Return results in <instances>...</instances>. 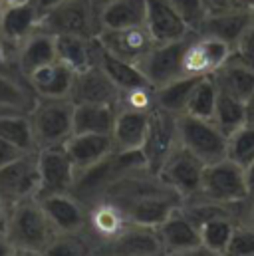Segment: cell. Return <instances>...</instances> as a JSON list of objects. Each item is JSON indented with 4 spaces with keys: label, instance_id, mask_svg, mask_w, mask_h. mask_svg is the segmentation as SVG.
<instances>
[{
    "label": "cell",
    "instance_id": "83f0119b",
    "mask_svg": "<svg viewBox=\"0 0 254 256\" xmlns=\"http://www.w3.org/2000/svg\"><path fill=\"white\" fill-rule=\"evenodd\" d=\"M96 64L100 66L106 72V76L116 84V88L120 90V94L127 92V90H133V88L151 86L139 66L129 64L126 60L110 54L98 42H96Z\"/></svg>",
    "mask_w": 254,
    "mask_h": 256
},
{
    "label": "cell",
    "instance_id": "816d5d0a",
    "mask_svg": "<svg viewBox=\"0 0 254 256\" xmlns=\"http://www.w3.org/2000/svg\"><path fill=\"white\" fill-rule=\"evenodd\" d=\"M2 2H4V0H0V4H2Z\"/></svg>",
    "mask_w": 254,
    "mask_h": 256
},
{
    "label": "cell",
    "instance_id": "f1b7e54d",
    "mask_svg": "<svg viewBox=\"0 0 254 256\" xmlns=\"http://www.w3.org/2000/svg\"><path fill=\"white\" fill-rule=\"evenodd\" d=\"M56 58L70 66L74 72H82L96 64V36L82 34H58L56 36Z\"/></svg>",
    "mask_w": 254,
    "mask_h": 256
},
{
    "label": "cell",
    "instance_id": "7dc6e473",
    "mask_svg": "<svg viewBox=\"0 0 254 256\" xmlns=\"http://www.w3.org/2000/svg\"><path fill=\"white\" fill-rule=\"evenodd\" d=\"M6 254H14V250H12L10 242L6 240V236H4V232L0 228V256H6Z\"/></svg>",
    "mask_w": 254,
    "mask_h": 256
},
{
    "label": "cell",
    "instance_id": "ab89813d",
    "mask_svg": "<svg viewBox=\"0 0 254 256\" xmlns=\"http://www.w3.org/2000/svg\"><path fill=\"white\" fill-rule=\"evenodd\" d=\"M202 6L206 14H220V12H228L234 8H244L240 6L238 0H202Z\"/></svg>",
    "mask_w": 254,
    "mask_h": 256
},
{
    "label": "cell",
    "instance_id": "4dcf8cb0",
    "mask_svg": "<svg viewBox=\"0 0 254 256\" xmlns=\"http://www.w3.org/2000/svg\"><path fill=\"white\" fill-rule=\"evenodd\" d=\"M196 82H198V78L181 76L177 80H171V82L155 88V108H159L163 112H169L173 116L185 114L189 96Z\"/></svg>",
    "mask_w": 254,
    "mask_h": 256
},
{
    "label": "cell",
    "instance_id": "ee69618b",
    "mask_svg": "<svg viewBox=\"0 0 254 256\" xmlns=\"http://www.w3.org/2000/svg\"><path fill=\"white\" fill-rule=\"evenodd\" d=\"M244 179H246V191L248 198H254V161L244 167Z\"/></svg>",
    "mask_w": 254,
    "mask_h": 256
},
{
    "label": "cell",
    "instance_id": "7402d4cb",
    "mask_svg": "<svg viewBox=\"0 0 254 256\" xmlns=\"http://www.w3.org/2000/svg\"><path fill=\"white\" fill-rule=\"evenodd\" d=\"M252 20V8H234V10L220 12V14H206L194 32L218 38V40L226 42L230 48H234V44L238 42V38L242 36V32L248 28V24Z\"/></svg>",
    "mask_w": 254,
    "mask_h": 256
},
{
    "label": "cell",
    "instance_id": "ba28073f",
    "mask_svg": "<svg viewBox=\"0 0 254 256\" xmlns=\"http://www.w3.org/2000/svg\"><path fill=\"white\" fill-rule=\"evenodd\" d=\"M232 54V48L212 36L192 32L183 50V76H212Z\"/></svg>",
    "mask_w": 254,
    "mask_h": 256
},
{
    "label": "cell",
    "instance_id": "ac0fdd59",
    "mask_svg": "<svg viewBox=\"0 0 254 256\" xmlns=\"http://www.w3.org/2000/svg\"><path fill=\"white\" fill-rule=\"evenodd\" d=\"M70 100L74 104H110L120 106V90L98 64L76 72Z\"/></svg>",
    "mask_w": 254,
    "mask_h": 256
},
{
    "label": "cell",
    "instance_id": "7c38bea8",
    "mask_svg": "<svg viewBox=\"0 0 254 256\" xmlns=\"http://www.w3.org/2000/svg\"><path fill=\"white\" fill-rule=\"evenodd\" d=\"M46 216L58 234H84L88 224V204L74 192H48L38 196Z\"/></svg>",
    "mask_w": 254,
    "mask_h": 256
},
{
    "label": "cell",
    "instance_id": "8fae6325",
    "mask_svg": "<svg viewBox=\"0 0 254 256\" xmlns=\"http://www.w3.org/2000/svg\"><path fill=\"white\" fill-rule=\"evenodd\" d=\"M36 163H38V173H40V194L74 191V185L78 181V171L64 143L38 149Z\"/></svg>",
    "mask_w": 254,
    "mask_h": 256
},
{
    "label": "cell",
    "instance_id": "484cf974",
    "mask_svg": "<svg viewBox=\"0 0 254 256\" xmlns=\"http://www.w3.org/2000/svg\"><path fill=\"white\" fill-rule=\"evenodd\" d=\"M212 80L220 92L242 102H246L254 92V68L242 62L238 56H234V52L212 74Z\"/></svg>",
    "mask_w": 254,
    "mask_h": 256
},
{
    "label": "cell",
    "instance_id": "e575fe53",
    "mask_svg": "<svg viewBox=\"0 0 254 256\" xmlns=\"http://www.w3.org/2000/svg\"><path fill=\"white\" fill-rule=\"evenodd\" d=\"M216 96H218V88H216L212 76L198 78V82L194 84V88L190 92L185 114L194 116V118H202V120H212L214 106H216Z\"/></svg>",
    "mask_w": 254,
    "mask_h": 256
},
{
    "label": "cell",
    "instance_id": "d4e9b609",
    "mask_svg": "<svg viewBox=\"0 0 254 256\" xmlns=\"http://www.w3.org/2000/svg\"><path fill=\"white\" fill-rule=\"evenodd\" d=\"M36 94L16 70H0V114H30Z\"/></svg>",
    "mask_w": 254,
    "mask_h": 256
},
{
    "label": "cell",
    "instance_id": "74e56055",
    "mask_svg": "<svg viewBox=\"0 0 254 256\" xmlns=\"http://www.w3.org/2000/svg\"><path fill=\"white\" fill-rule=\"evenodd\" d=\"M169 2H171V6L177 10V14L185 20V24L189 26L192 32L200 26V22L206 16L202 0H169Z\"/></svg>",
    "mask_w": 254,
    "mask_h": 256
},
{
    "label": "cell",
    "instance_id": "e0dca14e",
    "mask_svg": "<svg viewBox=\"0 0 254 256\" xmlns=\"http://www.w3.org/2000/svg\"><path fill=\"white\" fill-rule=\"evenodd\" d=\"M145 30L149 32L155 44H167L175 40H183L190 30L185 20L177 14L169 0H145Z\"/></svg>",
    "mask_w": 254,
    "mask_h": 256
},
{
    "label": "cell",
    "instance_id": "5bb4252c",
    "mask_svg": "<svg viewBox=\"0 0 254 256\" xmlns=\"http://www.w3.org/2000/svg\"><path fill=\"white\" fill-rule=\"evenodd\" d=\"M96 42L110 54L135 66L141 64L143 58L149 54V50L155 46L149 32L145 30V26L100 30L96 34Z\"/></svg>",
    "mask_w": 254,
    "mask_h": 256
},
{
    "label": "cell",
    "instance_id": "f5cc1de1",
    "mask_svg": "<svg viewBox=\"0 0 254 256\" xmlns=\"http://www.w3.org/2000/svg\"><path fill=\"white\" fill-rule=\"evenodd\" d=\"M252 10H254V6H252Z\"/></svg>",
    "mask_w": 254,
    "mask_h": 256
},
{
    "label": "cell",
    "instance_id": "5b68a950",
    "mask_svg": "<svg viewBox=\"0 0 254 256\" xmlns=\"http://www.w3.org/2000/svg\"><path fill=\"white\" fill-rule=\"evenodd\" d=\"M179 143L194 153L204 165L226 157V135L212 120L181 114L177 116Z\"/></svg>",
    "mask_w": 254,
    "mask_h": 256
},
{
    "label": "cell",
    "instance_id": "44dd1931",
    "mask_svg": "<svg viewBox=\"0 0 254 256\" xmlns=\"http://www.w3.org/2000/svg\"><path fill=\"white\" fill-rule=\"evenodd\" d=\"M14 68L18 74L28 76L32 70L50 64L56 58V34L36 28L14 48Z\"/></svg>",
    "mask_w": 254,
    "mask_h": 256
},
{
    "label": "cell",
    "instance_id": "d6986e66",
    "mask_svg": "<svg viewBox=\"0 0 254 256\" xmlns=\"http://www.w3.org/2000/svg\"><path fill=\"white\" fill-rule=\"evenodd\" d=\"M64 147L78 175L92 169L94 165H98L116 151L112 135H104V133H72L64 141Z\"/></svg>",
    "mask_w": 254,
    "mask_h": 256
},
{
    "label": "cell",
    "instance_id": "6da1fadb",
    "mask_svg": "<svg viewBox=\"0 0 254 256\" xmlns=\"http://www.w3.org/2000/svg\"><path fill=\"white\" fill-rule=\"evenodd\" d=\"M2 232L14 254H48L58 238V232L46 216L38 196L8 206Z\"/></svg>",
    "mask_w": 254,
    "mask_h": 256
},
{
    "label": "cell",
    "instance_id": "3957f363",
    "mask_svg": "<svg viewBox=\"0 0 254 256\" xmlns=\"http://www.w3.org/2000/svg\"><path fill=\"white\" fill-rule=\"evenodd\" d=\"M194 196L214 200L220 204H238L248 198L244 167L224 157L214 163H206L200 179V187ZM192 198V196H190Z\"/></svg>",
    "mask_w": 254,
    "mask_h": 256
},
{
    "label": "cell",
    "instance_id": "52a82bcc",
    "mask_svg": "<svg viewBox=\"0 0 254 256\" xmlns=\"http://www.w3.org/2000/svg\"><path fill=\"white\" fill-rule=\"evenodd\" d=\"M204 163L190 153L181 143L171 151V155L163 161V165L157 171V177L173 191L177 192L183 200L194 196L200 187Z\"/></svg>",
    "mask_w": 254,
    "mask_h": 256
},
{
    "label": "cell",
    "instance_id": "7a4b0ae2",
    "mask_svg": "<svg viewBox=\"0 0 254 256\" xmlns=\"http://www.w3.org/2000/svg\"><path fill=\"white\" fill-rule=\"evenodd\" d=\"M36 149L62 145L74 133V102L36 98L34 108L28 114Z\"/></svg>",
    "mask_w": 254,
    "mask_h": 256
},
{
    "label": "cell",
    "instance_id": "2e32d148",
    "mask_svg": "<svg viewBox=\"0 0 254 256\" xmlns=\"http://www.w3.org/2000/svg\"><path fill=\"white\" fill-rule=\"evenodd\" d=\"M40 18L42 14L32 0H4L0 4V36L12 48V54L14 48L38 28Z\"/></svg>",
    "mask_w": 254,
    "mask_h": 256
},
{
    "label": "cell",
    "instance_id": "8992f818",
    "mask_svg": "<svg viewBox=\"0 0 254 256\" xmlns=\"http://www.w3.org/2000/svg\"><path fill=\"white\" fill-rule=\"evenodd\" d=\"M40 194V173L36 151L24 153L18 159L0 165V198L6 206Z\"/></svg>",
    "mask_w": 254,
    "mask_h": 256
},
{
    "label": "cell",
    "instance_id": "f546056e",
    "mask_svg": "<svg viewBox=\"0 0 254 256\" xmlns=\"http://www.w3.org/2000/svg\"><path fill=\"white\" fill-rule=\"evenodd\" d=\"M118 106L110 104H74V133L112 135Z\"/></svg>",
    "mask_w": 254,
    "mask_h": 256
},
{
    "label": "cell",
    "instance_id": "681fc988",
    "mask_svg": "<svg viewBox=\"0 0 254 256\" xmlns=\"http://www.w3.org/2000/svg\"><path fill=\"white\" fill-rule=\"evenodd\" d=\"M240 2V6H244V8H252L254 6V0H238Z\"/></svg>",
    "mask_w": 254,
    "mask_h": 256
},
{
    "label": "cell",
    "instance_id": "836d02e7",
    "mask_svg": "<svg viewBox=\"0 0 254 256\" xmlns=\"http://www.w3.org/2000/svg\"><path fill=\"white\" fill-rule=\"evenodd\" d=\"M212 122L222 129V133L228 137L234 129H238L240 126L246 124V108H244V102L218 90L216 106H214V114H212Z\"/></svg>",
    "mask_w": 254,
    "mask_h": 256
},
{
    "label": "cell",
    "instance_id": "cb8c5ba5",
    "mask_svg": "<svg viewBox=\"0 0 254 256\" xmlns=\"http://www.w3.org/2000/svg\"><path fill=\"white\" fill-rule=\"evenodd\" d=\"M112 254H163L159 232L153 226L129 222L126 228L104 248Z\"/></svg>",
    "mask_w": 254,
    "mask_h": 256
},
{
    "label": "cell",
    "instance_id": "277c9868",
    "mask_svg": "<svg viewBox=\"0 0 254 256\" xmlns=\"http://www.w3.org/2000/svg\"><path fill=\"white\" fill-rule=\"evenodd\" d=\"M38 28L52 34H82L94 38L100 32L98 4L94 0H62L42 14Z\"/></svg>",
    "mask_w": 254,
    "mask_h": 256
},
{
    "label": "cell",
    "instance_id": "4316f807",
    "mask_svg": "<svg viewBox=\"0 0 254 256\" xmlns=\"http://www.w3.org/2000/svg\"><path fill=\"white\" fill-rule=\"evenodd\" d=\"M145 0H106L98 4L100 30L133 28L145 24Z\"/></svg>",
    "mask_w": 254,
    "mask_h": 256
},
{
    "label": "cell",
    "instance_id": "4fadbf2b",
    "mask_svg": "<svg viewBox=\"0 0 254 256\" xmlns=\"http://www.w3.org/2000/svg\"><path fill=\"white\" fill-rule=\"evenodd\" d=\"M157 232L163 254H208L200 244L198 226L185 214L181 206L157 226Z\"/></svg>",
    "mask_w": 254,
    "mask_h": 256
},
{
    "label": "cell",
    "instance_id": "9a60e30c",
    "mask_svg": "<svg viewBox=\"0 0 254 256\" xmlns=\"http://www.w3.org/2000/svg\"><path fill=\"white\" fill-rule=\"evenodd\" d=\"M189 36L183 38V40L167 42V44H155L149 50V54L143 58L139 68H141V72L145 74L147 82L153 88H159V86L183 76L181 62H183V50H185V44H187Z\"/></svg>",
    "mask_w": 254,
    "mask_h": 256
},
{
    "label": "cell",
    "instance_id": "b9f144b4",
    "mask_svg": "<svg viewBox=\"0 0 254 256\" xmlns=\"http://www.w3.org/2000/svg\"><path fill=\"white\" fill-rule=\"evenodd\" d=\"M12 48L4 42V38L0 36V70H16L14 68V58H12Z\"/></svg>",
    "mask_w": 254,
    "mask_h": 256
},
{
    "label": "cell",
    "instance_id": "f907efd6",
    "mask_svg": "<svg viewBox=\"0 0 254 256\" xmlns=\"http://www.w3.org/2000/svg\"><path fill=\"white\" fill-rule=\"evenodd\" d=\"M94 2H96V4H102V2H106V0H94Z\"/></svg>",
    "mask_w": 254,
    "mask_h": 256
},
{
    "label": "cell",
    "instance_id": "9c48e42d",
    "mask_svg": "<svg viewBox=\"0 0 254 256\" xmlns=\"http://www.w3.org/2000/svg\"><path fill=\"white\" fill-rule=\"evenodd\" d=\"M179 145V131H177V116L155 108L149 116V128L141 147L145 157L147 169L157 173L163 161L171 155V151Z\"/></svg>",
    "mask_w": 254,
    "mask_h": 256
},
{
    "label": "cell",
    "instance_id": "d590c367",
    "mask_svg": "<svg viewBox=\"0 0 254 256\" xmlns=\"http://www.w3.org/2000/svg\"><path fill=\"white\" fill-rule=\"evenodd\" d=\"M226 157L246 167L254 161V126L244 124L226 137Z\"/></svg>",
    "mask_w": 254,
    "mask_h": 256
},
{
    "label": "cell",
    "instance_id": "603a6c76",
    "mask_svg": "<svg viewBox=\"0 0 254 256\" xmlns=\"http://www.w3.org/2000/svg\"><path fill=\"white\" fill-rule=\"evenodd\" d=\"M151 112L118 108L114 129H112L116 151H141L145 135H147V128H149Z\"/></svg>",
    "mask_w": 254,
    "mask_h": 256
},
{
    "label": "cell",
    "instance_id": "1f68e13d",
    "mask_svg": "<svg viewBox=\"0 0 254 256\" xmlns=\"http://www.w3.org/2000/svg\"><path fill=\"white\" fill-rule=\"evenodd\" d=\"M234 224H236V218L228 216V214L212 216V218H206L204 222H200L198 234H200L202 248L208 254H226V246H228Z\"/></svg>",
    "mask_w": 254,
    "mask_h": 256
},
{
    "label": "cell",
    "instance_id": "c3c4849f",
    "mask_svg": "<svg viewBox=\"0 0 254 256\" xmlns=\"http://www.w3.org/2000/svg\"><path fill=\"white\" fill-rule=\"evenodd\" d=\"M6 210H8V206H6V204H4V200L0 198V228H2L4 218H6Z\"/></svg>",
    "mask_w": 254,
    "mask_h": 256
},
{
    "label": "cell",
    "instance_id": "30bf717a",
    "mask_svg": "<svg viewBox=\"0 0 254 256\" xmlns=\"http://www.w3.org/2000/svg\"><path fill=\"white\" fill-rule=\"evenodd\" d=\"M129 224L124 208L110 200L98 198L88 204V224H86V238L92 244L94 252H104V248Z\"/></svg>",
    "mask_w": 254,
    "mask_h": 256
},
{
    "label": "cell",
    "instance_id": "bcb514c9",
    "mask_svg": "<svg viewBox=\"0 0 254 256\" xmlns=\"http://www.w3.org/2000/svg\"><path fill=\"white\" fill-rule=\"evenodd\" d=\"M244 108H246V124H252L254 126V92L248 96V100L244 102Z\"/></svg>",
    "mask_w": 254,
    "mask_h": 256
},
{
    "label": "cell",
    "instance_id": "60d3db41",
    "mask_svg": "<svg viewBox=\"0 0 254 256\" xmlns=\"http://www.w3.org/2000/svg\"><path fill=\"white\" fill-rule=\"evenodd\" d=\"M20 155H24L22 149H18L16 145H12L10 141H6L4 137H0V165H6L14 159H18Z\"/></svg>",
    "mask_w": 254,
    "mask_h": 256
},
{
    "label": "cell",
    "instance_id": "f35d334b",
    "mask_svg": "<svg viewBox=\"0 0 254 256\" xmlns=\"http://www.w3.org/2000/svg\"><path fill=\"white\" fill-rule=\"evenodd\" d=\"M234 56H238L242 62L254 68V20L248 24V28L242 32V36L238 38V42L232 48Z\"/></svg>",
    "mask_w": 254,
    "mask_h": 256
},
{
    "label": "cell",
    "instance_id": "f6af8a7d",
    "mask_svg": "<svg viewBox=\"0 0 254 256\" xmlns=\"http://www.w3.org/2000/svg\"><path fill=\"white\" fill-rule=\"evenodd\" d=\"M34 4H36V8L40 10V14H44V12H48L50 8H54L56 4H60L62 0H32Z\"/></svg>",
    "mask_w": 254,
    "mask_h": 256
},
{
    "label": "cell",
    "instance_id": "8d00e7d4",
    "mask_svg": "<svg viewBox=\"0 0 254 256\" xmlns=\"http://www.w3.org/2000/svg\"><path fill=\"white\" fill-rule=\"evenodd\" d=\"M230 256H254V228L246 222H236L226 246Z\"/></svg>",
    "mask_w": 254,
    "mask_h": 256
},
{
    "label": "cell",
    "instance_id": "d6a6232c",
    "mask_svg": "<svg viewBox=\"0 0 254 256\" xmlns=\"http://www.w3.org/2000/svg\"><path fill=\"white\" fill-rule=\"evenodd\" d=\"M0 137L10 141L24 153L38 151L28 114H0Z\"/></svg>",
    "mask_w": 254,
    "mask_h": 256
},
{
    "label": "cell",
    "instance_id": "ffe728a7",
    "mask_svg": "<svg viewBox=\"0 0 254 256\" xmlns=\"http://www.w3.org/2000/svg\"><path fill=\"white\" fill-rule=\"evenodd\" d=\"M36 98H50V100H70L72 86L76 72L60 60H54L50 64H44L32 70L28 76H24Z\"/></svg>",
    "mask_w": 254,
    "mask_h": 256
},
{
    "label": "cell",
    "instance_id": "7bdbcfd3",
    "mask_svg": "<svg viewBox=\"0 0 254 256\" xmlns=\"http://www.w3.org/2000/svg\"><path fill=\"white\" fill-rule=\"evenodd\" d=\"M238 222H246L248 226L254 228V198H246L244 208H242V216H240Z\"/></svg>",
    "mask_w": 254,
    "mask_h": 256
}]
</instances>
